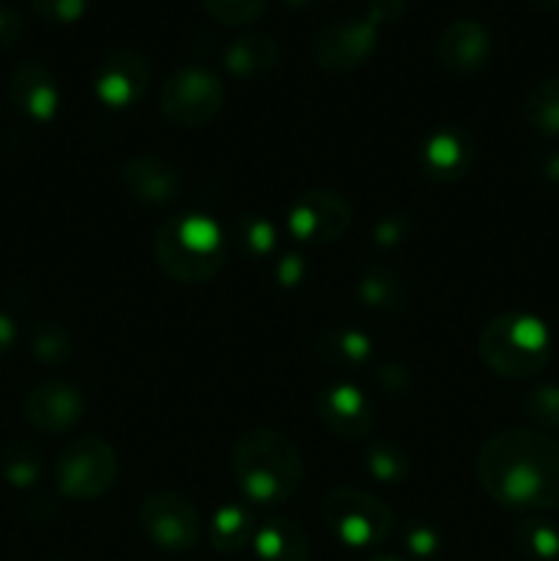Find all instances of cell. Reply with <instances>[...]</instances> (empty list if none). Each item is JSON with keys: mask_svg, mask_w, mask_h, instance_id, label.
I'll list each match as a JSON object with an SVG mask.
<instances>
[{"mask_svg": "<svg viewBox=\"0 0 559 561\" xmlns=\"http://www.w3.org/2000/svg\"><path fill=\"white\" fill-rule=\"evenodd\" d=\"M236 239L244 255L263 257L274 247V228L263 217H241L236 225Z\"/></svg>", "mask_w": 559, "mask_h": 561, "instance_id": "f1b7e54d", "label": "cell"}, {"mask_svg": "<svg viewBox=\"0 0 559 561\" xmlns=\"http://www.w3.org/2000/svg\"><path fill=\"white\" fill-rule=\"evenodd\" d=\"M0 469L14 488H31L42 477V453L33 444L14 442L5 447Z\"/></svg>", "mask_w": 559, "mask_h": 561, "instance_id": "484cf974", "label": "cell"}, {"mask_svg": "<svg viewBox=\"0 0 559 561\" xmlns=\"http://www.w3.org/2000/svg\"><path fill=\"white\" fill-rule=\"evenodd\" d=\"M255 537V524L252 515L239 504H225L217 510L212 520V542L223 553H239L250 546Z\"/></svg>", "mask_w": 559, "mask_h": 561, "instance_id": "603a6c76", "label": "cell"}, {"mask_svg": "<svg viewBox=\"0 0 559 561\" xmlns=\"http://www.w3.org/2000/svg\"><path fill=\"white\" fill-rule=\"evenodd\" d=\"M477 354L497 376L521 381L532 378L551 359L546 323L526 312H502L482 327Z\"/></svg>", "mask_w": 559, "mask_h": 561, "instance_id": "277c9868", "label": "cell"}, {"mask_svg": "<svg viewBox=\"0 0 559 561\" xmlns=\"http://www.w3.org/2000/svg\"><path fill=\"white\" fill-rule=\"evenodd\" d=\"M316 3H321V0H285V5H290V9H296V11H307V9H312Z\"/></svg>", "mask_w": 559, "mask_h": 561, "instance_id": "d590c367", "label": "cell"}, {"mask_svg": "<svg viewBox=\"0 0 559 561\" xmlns=\"http://www.w3.org/2000/svg\"><path fill=\"white\" fill-rule=\"evenodd\" d=\"M233 474L241 493L258 504H283L299 491L305 466L285 433L255 427L233 447Z\"/></svg>", "mask_w": 559, "mask_h": 561, "instance_id": "7a4b0ae2", "label": "cell"}, {"mask_svg": "<svg viewBox=\"0 0 559 561\" xmlns=\"http://www.w3.org/2000/svg\"><path fill=\"white\" fill-rule=\"evenodd\" d=\"M252 546L261 561H310L305 529L288 518L266 520L252 537Z\"/></svg>", "mask_w": 559, "mask_h": 561, "instance_id": "d6986e66", "label": "cell"}, {"mask_svg": "<svg viewBox=\"0 0 559 561\" xmlns=\"http://www.w3.org/2000/svg\"><path fill=\"white\" fill-rule=\"evenodd\" d=\"M321 513L329 531L349 548H376L392 531V510L360 488H332Z\"/></svg>", "mask_w": 559, "mask_h": 561, "instance_id": "5b68a950", "label": "cell"}, {"mask_svg": "<svg viewBox=\"0 0 559 561\" xmlns=\"http://www.w3.org/2000/svg\"><path fill=\"white\" fill-rule=\"evenodd\" d=\"M318 414L334 436L343 438H362L373 427L370 400L349 383L323 389L321 398H318Z\"/></svg>", "mask_w": 559, "mask_h": 561, "instance_id": "e0dca14e", "label": "cell"}, {"mask_svg": "<svg viewBox=\"0 0 559 561\" xmlns=\"http://www.w3.org/2000/svg\"><path fill=\"white\" fill-rule=\"evenodd\" d=\"M159 107L170 124L201 129L212 124L225 107V85L214 71L203 66H181L164 82Z\"/></svg>", "mask_w": 559, "mask_h": 561, "instance_id": "52a82bcc", "label": "cell"}, {"mask_svg": "<svg viewBox=\"0 0 559 561\" xmlns=\"http://www.w3.org/2000/svg\"><path fill=\"white\" fill-rule=\"evenodd\" d=\"M31 9L53 25H69L85 14L88 0H31Z\"/></svg>", "mask_w": 559, "mask_h": 561, "instance_id": "4dcf8cb0", "label": "cell"}, {"mask_svg": "<svg viewBox=\"0 0 559 561\" xmlns=\"http://www.w3.org/2000/svg\"><path fill=\"white\" fill-rule=\"evenodd\" d=\"M148 82H151V69L148 60L137 49H113L102 58L96 69V88L99 102L113 110H129L146 96Z\"/></svg>", "mask_w": 559, "mask_h": 561, "instance_id": "30bf717a", "label": "cell"}, {"mask_svg": "<svg viewBox=\"0 0 559 561\" xmlns=\"http://www.w3.org/2000/svg\"><path fill=\"white\" fill-rule=\"evenodd\" d=\"M14 340H16V327L9 316L0 312V356L9 354L14 348Z\"/></svg>", "mask_w": 559, "mask_h": 561, "instance_id": "e575fe53", "label": "cell"}, {"mask_svg": "<svg viewBox=\"0 0 559 561\" xmlns=\"http://www.w3.org/2000/svg\"><path fill=\"white\" fill-rule=\"evenodd\" d=\"M153 255L159 268L179 283H208L225 266L223 230L201 214H179L159 225L153 236Z\"/></svg>", "mask_w": 559, "mask_h": 561, "instance_id": "3957f363", "label": "cell"}, {"mask_svg": "<svg viewBox=\"0 0 559 561\" xmlns=\"http://www.w3.org/2000/svg\"><path fill=\"white\" fill-rule=\"evenodd\" d=\"M25 31L27 25L22 11H16L14 5L0 3V53L16 47L22 42V36H25Z\"/></svg>", "mask_w": 559, "mask_h": 561, "instance_id": "1f68e13d", "label": "cell"}, {"mask_svg": "<svg viewBox=\"0 0 559 561\" xmlns=\"http://www.w3.org/2000/svg\"><path fill=\"white\" fill-rule=\"evenodd\" d=\"M85 398L69 381H47L31 389L22 403V416L33 431L64 433L82 420Z\"/></svg>", "mask_w": 559, "mask_h": 561, "instance_id": "7c38bea8", "label": "cell"}, {"mask_svg": "<svg viewBox=\"0 0 559 561\" xmlns=\"http://www.w3.org/2000/svg\"><path fill=\"white\" fill-rule=\"evenodd\" d=\"M118 480V455L104 438L80 436L60 449L55 460V482L75 502L104 496Z\"/></svg>", "mask_w": 559, "mask_h": 561, "instance_id": "8992f818", "label": "cell"}, {"mask_svg": "<svg viewBox=\"0 0 559 561\" xmlns=\"http://www.w3.org/2000/svg\"><path fill=\"white\" fill-rule=\"evenodd\" d=\"M477 477L493 502L515 513L557 510L559 442L526 427L493 433L477 455Z\"/></svg>", "mask_w": 559, "mask_h": 561, "instance_id": "6da1fadb", "label": "cell"}, {"mask_svg": "<svg viewBox=\"0 0 559 561\" xmlns=\"http://www.w3.org/2000/svg\"><path fill=\"white\" fill-rule=\"evenodd\" d=\"M225 69L241 80H252V77H263L277 66L280 60V44L274 42L272 33L252 31L241 33L239 38L225 47Z\"/></svg>", "mask_w": 559, "mask_h": 561, "instance_id": "ac0fdd59", "label": "cell"}, {"mask_svg": "<svg viewBox=\"0 0 559 561\" xmlns=\"http://www.w3.org/2000/svg\"><path fill=\"white\" fill-rule=\"evenodd\" d=\"M9 102L31 121H49L58 113L60 91L55 75L38 60H25L11 71Z\"/></svg>", "mask_w": 559, "mask_h": 561, "instance_id": "9a60e30c", "label": "cell"}, {"mask_svg": "<svg viewBox=\"0 0 559 561\" xmlns=\"http://www.w3.org/2000/svg\"><path fill=\"white\" fill-rule=\"evenodd\" d=\"M365 466L378 482H387V485H398L411 471L409 455L392 442H373L365 453Z\"/></svg>", "mask_w": 559, "mask_h": 561, "instance_id": "d4e9b609", "label": "cell"}, {"mask_svg": "<svg viewBox=\"0 0 559 561\" xmlns=\"http://www.w3.org/2000/svg\"><path fill=\"white\" fill-rule=\"evenodd\" d=\"M406 548H409V551L420 559L436 557V551H438L436 529H431V526H425V524L409 526V529H406Z\"/></svg>", "mask_w": 559, "mask_h": 561, "instance_id": "d6a6232c", "label": "cell"}, {"mask_svg": "<svg viewBox=\"0 0 559 561\" xmlns=\"http://www.w3.org/2000/svg\"><path fill=\"white\" fill-rule=\"evenodd\" d=\"M524 121L537 135L559 137V77H548L526 93Z\"/></svg>", "mask_w": 559, "mask_h": 561, "instance_id": "7402d4cb", "label": "cell"}, {"mask_svg": "<svg viewBox=\"0 0 559 561\" xmlns=\"http://www.w3.org/2000/svg\"><path fill=\"white\" fill-rule=\"evenodd\" d=\"M288 225L296 239L310 241V244H329L349 230L351 206L332 190L307 192L290 208Z\"/></svg>", "mask_w": 559, "mask_h": 561, "instance_id": "8fae6325", "label": "cell"}, {"mask_svg": "<svg viewBox=\"0 0 559 561\" xmlns=\"http://www.w3.org/2000/svg\"><path fill=\"white\" fill-rule=\"evenodd\" d=\"M529 3L543 11H559V0H529Z\"/></svg>", "mask_w": 559, "mask_h": 561, "instance_id": "8d00e7d4", "label": "cell"}, {"mask_svg": "<svg viewBox=\"0 0 559 561\" xmlns=\"http://www.w3.org/2000/svg\"><path fill=\"white\" fill-rule=\"evenodd\" d=\"M121 181L135 201L148 203V206H168L181 192L179 170L153 153L132 157L121 170Z\"/></svg>", "mask_w": 559, "mask_h": 561, "instance_id": "2e32d148", "label": "cell"}, {"mask_svg": "<svg viewBox=\"0 0 559 561\" xmlns=\"http://www.w3.org/2000/svg\"><path fill=\"white\" fill-rule=\"evenodd\" d=\"M378 44V25L370 16L338 20L323 25L312 38V58L327 71H351L367 64Z\"/></svg>", "mask_w": 559, "mask_h": 561, "instance_id": "9c48e42d", "label": "cell"}, {"mask_svg": "<svg viewBox=\"0 0 559 561\" xmlns=\"http://www.w3.org/2000/svg\"><path fill=\"white\" fill-rule=\"evenodd\" d=\"M370 337L356 329H329L318 340V356L329 367H340V370H360L370 359Z\"/></svg>", "mask_w": 559, "mask_h": 561, "instance_id": "44dd1931", "label": "cell"}, {"mask_svg": "<svg viewBox=\"0 0 559 561\" xmlns=\"http://www.w3.org/2000/svg\"><path fill=\"white\" fill-rule=\"evenodd\" d=\"M356 290H360V299L365 301V307L376 312H400L409 301V285H406L403 274L392 266H384V263L365 268Z\"/></svg>", "mask_w": 559, "mask_h": 561, "instance_id": "ffe728a7", "label": "cell"}, {"mask_svg": "<svg viewBox=\"0 0 559 561\" xmlns=\"http://www.w3.org/2000/svg\"><path fill=\"white\" fill-rule=\"evenodd\" d=\"M31 348L36 359H42L44 365H64L71 356V340L55 323H42V327L33 329Z\"/></svg>", "mask_w": 559, "mask_h": 561, "instance_id": "4316f807", "label": "cell"}, {"mask_svg": "<svg viewBox=\"0 0 559 561\" xmlns=\"http://www.w3.org/2000/svg\"><path fill=\"white\" fill-rule=\"evenodd\" d=\"M491 33L477 20H455L436 42V58L449 75L471 77L491 58Z\"/></svg>", "mask_w": 559, "mask_h": 561, "instance_id": "4fadbf2b", "label": "cell"}, {"mask_svg": "<svg viewBox=\"0 0 559 561\" xmlns=\"http://www.w3.org/2000/svg\"><path fill=\"white\" fill-rule=\"evenodd\" d=\"M513 540L526 561H559V529L548 520H521Z\"/></svg>", "mask_w": 559, "mask_h": 561, "instance_id": "cb8c5ba5", "label": "cell"}, {"mask_svg": "<svg viewBox=\"0 0 559 561\" xmlns=\"http://www.w3.org/2000/svg\"><path fill=\"white\" fill-rule=\"evenodd\" d=\"M524 411L540 431L559 427V387H537L526 394Z\"/></svg>", "mask_w": 559, "mask_h": 561, "instance_id": "f546056e", "label": "cell"}, {"mask_svg": "<svg viewBox=\"0 0 559 561\" xmlns=\"http://www.w3.org/2000/svg\"><path fill=\"white\" fill-rule=\"evenodd\" d=\"M475 162V142L460 126H442L425 140L420 151L422 173L436 184H453L464 179Z\"/></svg>", "mask_w": 559, "mask_h": 561, "instance_id": "5bb4252c", "label": "cell"}, {"mask_svg": "<svg viewBox=\"0 0 559 561\" xmlns=\"http://www.w3.org/2000/svg\"><path fill=\"white\" fill-rule=\"evenodd\" d=\"M406 11V0H367V11L376 25H387V22H395Z\"/></svg>", "mask_w": 559, "mask_h": 561, "instance_id": "836d02e7", "label": "cell"}, {"mask_svg": "<svg viewBox=\"0 0 559 561\" xmlns=\"http://www.w3.org/2000/svg\"><path fill=\"white\" fill-rule=\"evenodd\" d=\"M137 520L148 540L162 551H190L201 540V515L190 499L170 491H157L142 499Z\"/></svg>", "mask_w": 559, "mask_h": 561, "instance_id": "ba28073f", "label": "cell"}, {"mask_svg": "<svg viewBox=\"0 0 559 561\" xmlns=\"http://www.w3.org/2000/svg\"><path fill=\"white\" fill-rule=\"evenodd\" d=\"M269 0H201L203 9L223 25H250L266 11Z\"/></svg>", "mask_w": 559, "mask_h": 561, "instance_id": "83f0119b", "label": "cell"}, {"mask_svg": "<svg viewBox=\"0 0 559 561\" xmlns=\"http://www.w3.org/2000/svg\"><path fill=\"white\" fill-rule=\"evenodd\" d=\"M370 561H403V559H395V557H378V559H370Z\"/></svg>", "mask_w": 559, "mask_h": 561, "instance_id": "74e56055", "label": "cell"}]
</instances>
